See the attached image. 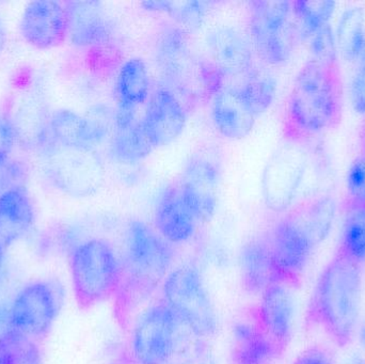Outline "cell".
Returning <instances> with one entry per match:
<instances>
[{
  "label": "cell",
  "instance_id": "6da1fadb",
  "mask_svg": "<svg viewBox=\"0 0 365 364\" xmlns=\"http://www.w3.org/2000/svg\"><path fill=\"white\" fill-rule=\"evenodd\" d=\"M361 303V264L336 251L313 288L307 325L323 331L338 348H346L357 331Z\"/></svg>",
  "mask_w": 365,
  "mask_h": 364
},
{
  "label": "cell",
  "instance_id": "7a4b0ae2",
  "mask_svg": "<svg viewBox=\"0 0 365 364\" xmlns=\"http://www.w3.org/2000/svg\"><path fill=\"white\" fill-rule=\"evenodd\" d=\"M343 87L339 61L309 58L296 76L287 117L297 136L312 137L338 125L342 118Z\"/></svg>",
  "mask_w": 365,
  "mask_h": 364
},
{
  "label": "cell",
  "instance_id": "3957f363",
  "mask_svg": "<svg viewBox=\"0 0 365 364\" xmlns=\"http://www.w3.org/2000/svg\"><path fill=\"white\" fill-rule=\"evenodd\" d=\"M173 259V246L158 231L141 220L130 222L117 293L122 318L164 284Z\"/></svg>",
  "mask_w": 365,
  "mask_h": 364
},
{
  "label": "cell",
  "instance_id": "277c9868",
  "mask_svg": "<svg viewBox=\"0 0 365 364\" xmlns=\"http://www.w3.org/2000/svg\"><path fill=\"white\" fill-rule=\"evenodd\" d=\"M155 53L160 74L175 93L190 98L210 93L214 96L222 88L218 87L221 75L210 62L200 61L193 55L186 31L181 28H165L158 36Z\"/></svg>",
  "mask_w": 365,
  "mask_h": 364
},
{
  "label": "cell",
  "instance_id": "5b68a950",
  "mask_svg": "<svg viewBox=\"0 0 365 364\" xmlns=\"http://www.w3.org/2000/svg\"><path fill=\"white\" fill-rule=\"evenodd\" d=\"M71 279L79 307H93L117 295L121 284V260L108 241L88 239L73 250Z\"/></svg>",
  "mask_w": 365,
  "mask_h": 364
},
{
  "label": "cell",
  "instance_id": "8992f818",
  "mask_svg": "<svg viewBox=\"0 0 365 364\" xmlns=\"http://www.w3.org/2000/svg\"><path fill=\"white\" fill-rule=\"evenodd\" d=\"M47 179L73 198L96 196L106 181V168L96 149L62 147L49 140L42 149Z\"/></svg>",
  "mask_w": 365,
  "mask_h": 364
},
{
  "label": "cell",
  "instance_id": "52a82bcc",
  "mask_svg": "<svg viewBox=\"0 0 365 364\" xmlns=\"http://www.w3.org/2000/svg\"><path fill=\"white\" fill-rule=\"evenodd\" d=\"M165 303L180 322L197 337L210 338L218 331V318L203 277L197 267L180 265L163 284Z\"/></svg>",
  "mask_w": 365,
  "mask_h": 364
},
{
  "label": "cell",
  "instance_id": "ba28073f",
  "mask_svg": "<svg viewBox=\"0 0 365 364\" xmlns=\"http://www.w3.org/2000/svg\"><path fill=\"white\" fill-rule=\"evenodd\" d=\"M309 152L297 139L281 143L266 162L262 173L264 204L272 213L289 211L297 198L308 170Z\"/></svg>",
  "mask_w": 365,
  "mask_h": 364
},
{
  "label": "cell",
  "instance_id": "9c48e42d",
  "mask_svg": "<svg viewBox=\"0 0 365 364\" xmlns=\"http://www.w3.org/2000/svg\"><path fill=\"white\" fill-rule=\"evenodd\" d=\"M251 44L267 66H282L291 59L295 32L291 24L292 2L257 0L250 2Z\"/></svg>",
  "mask_w": 365,
  "mask_h": 364
},
{
  "label": "cell",
  "instance_id": "30bf717a",
  "mask_svg": "<svg viewBox=\"0 0 365 364\" xmlns=\"http://www.w3.org/2000/svg\"><path fill=\"white\" fill-rule=\"evenodd\" d=\"M279 284L299 286L317 247L302 214L279 220L267 237Z\"/></svg>",
  "mask_w": 365,
  "mask_h": 364
},
{
  "label": "cell",
  "instance_id": "8fae6325",
  "mask_svg": "<svg viewBox=\"0 0 365 364\" xmlns=\"http://www.w3.org/2000/svg\"><path fill=\"white\" fill-rule=\"evenodd\" d=\"M180 320L165 301L148 308L133 329L132 355L138 364H167L178 345Z\"/></svg>",
  "mask_w": 365,
  "mask_h": 364
},
{
  "label": "cell",
  "instance_id": "7c38bea8",
  "mask_svg": "<svg viewBox=\"0 0 365 364\" xmlns=\"http://www.w3.org/2000/svg\"><path fill=\"white\" fill-rule=\"evenodd\" d=\"M61 293L48 281H36L24 286L9 305L11 331L28 337L48 333L59 314Z\"/></svg>",
  "mask_w": 365,
  "mask_h": 364
},
{
  "label": "cell",
  "instance_id": "4fadbf2b",
  "mask_svg": "<svg viewBox=\"0 0 365 364\" xmlns=\"http://www.w3.org/2000/svg\"><path fill=\"white\" fill-rule=\"evenodd\" d=\"M220 183V165L214 158L195 154L185 165L178 188L197 224L214 217L218 207Z\"/></svg>",
  "mask_w": 365,
  "mask_h": 364
},
{
  "label": "cell",
  "instance_id": "5bb4252c",
  "mask_svg": "<svg viewBox=\"0 0 365 364\" xmlns=\"http://www.w3.org/2000/svg\"><path fill=\"white\" fill-rule=\"evenodd\" d=\"M19 32L24 40L38 49L59 46L68 38L66 11L64 2L36 0L26 6Z\"/></svg>",
  "mask_w": 365,
  "mask_h": 364
},
{
  "label": "cell",
  "instance_id": "9a60e30c",
  "mask_svg": "<svg viewBox=\"0 0 365 364\" xmlns=\"http://www.w3.org/2000/svg\"><path fill=\"white\" fill-rule=\"evenodd\" d=\"M253 320L284 353L291 342L295 321V301L291 288L282 284L268 286L252 312Z\"/></svg>",
  "mask_w": 365,
  "mask_h": 364
},
{
  "label": "cell",
  "instance_id": "2e32d148",
  "mask_svg": "<svg viewBox=\"0 0 365 364\" xmlns=\"http://www.w3.org/2000/svg\"><path fill=\"white\" fill-rule=\"evenodd\" d=\"M154 149L175 142L184 132L187 113L179 96L167 87L156 90L141 118Z\"/></svg>",
  "mask_w": 365,
  "mask_h": 364
},
{
  "label": "cell",
  "instance_id": "e0dca14e",
  "mask_svg": "<svg viewBox=\"0 0 365 364\" xmlns=\"http://www.w3.org/2000/svg\"><path fill=\"white\" fill-rule=\"evenodd\" d=\"M205 45L208 62L221 76H245L255 66L251 41L235 28H215L206 36Z\"/></svg>",
  "mask_w": 365,
  "mask_h": 364
},
{
  "label": "cell",
  "instance_id": "ac0fdd59",
  "mask_svg": "<svg viewBox=\"0 0 365 364\" xmlns=\"http://www.w3.org/2000/svg\"><path fill=\"white\" fill-rule=\"evenodd\" d=\"M68 38L78 48H93L109 42L113 25L100 1L64 2Z\"/></svg>",
  "mask_w": 365,
  "mask_h": 364
},
{
  "label": "cell",
  "instance_id": "d6986e66",
  "mask_svg": "<svg viewBox=\"0 0 365 364\" xmlns=\"http://www.w3.org/2000/svg\"><path fill=\"white\" fill-rule=\"evenodd\" d=\"M49 140L62 147L96 149L107 136V128L93 118L70 109L53 111L49 117Z\"/></svg>",
  "mask_w": 365,
  "mask_h": 364
},
{
  "label": "cell",
  "instance_id": "ffe728a7",
  "mask_svg": "<svg viewBox=\"0 0 365 364\" xmlns=\"http://www.w3.org/2000/svg\"><path fill=\"white\" fill-rule=\"evenodd\" d=\"M212 119L221 136L240 140L252 132L257 117L245 102L240 88L222 87L212 96Z\"/></svg>",
  "mask_w": 365,
  "mask_h": 364
},
{
  "label": "cell",
  "instance_id": "44dd1931",
  "mask_svg": "<svg viewBox=\"0 0 365 364\" xmlns=\"http://www.w3.org/2000/svg\"><path fill=\"white\" fill-rule=\"evenodd\" d=\"M34 222V204L24 184L0 194V247L8 251L28 234Z\"/></svg>",
  "mask_w": 365,
  "mask_h": 364
},
{
  "label": "cell",
  "instance_id": "7402d4cb",
  "mask_svg": "<svg viewBox=\"0 0 365 364\" xmlns=\"http://www.w3.org/2000/svg\"><path fill=\"white\" fill-rule=\"evenodd\" d=\"M154 147L145 132L136 110L118 108L115 130L110 145V154L115 162L135 165L149 157Z\"/></svg>",
  "mask_w": 365,
  "mask_h": 364
},
{
  "label": "cell",
  "instance_id": "603a6c76",
  "mask_svg": "<svg viewBox=\"0 0 365 364\" xmlns=\"http://www.w3.org/2000/svg\"><path fill=\"white\" fill-rule=\"evenodd\" d=\"M197 224L182 201L178 185L165 189L156 205V231L171 245L182 244L193 236Z\"/></svg>",
  "mask_w": 365,
  "mask_h": 364
},
{
  "label": "cell",
  "instance_id": "cb8c5ba5",
  "mask_svg": "<svg viewBox=\"0 0 365 364\" xmlns=\"http://www.w3.org/2000/svg\"><path fill=\"white\" fill-rule=\"evenodd\" d=\"M240 269L242 286L251 294H262L268 286L279 284L267 237L251 239L242 246Z\"/></svg>",
  "mask_w": 365,
  "mask_h": 364
},
{
  "label": "cell",
  "instance_id": "d4e9b609",
  "mask_svg": "<svg viewBox=\"0 0 365 364\" xmlns=\"http://www.w3.org/2000/svg\"><path fill=\"white\" fill-rule=\"evenodd\" d=\"M282 354L253 318L234 325L232 331L234 364H269Z\"/></svg>",
  "mask_w": 365,
  "mask_h": 364
},
{
  "label": "cell",
  "instance_id": "484cf974",
  "mask_svg": "<svg viewBox=\"0 0 365 364\" xmlns=\"http://www.w3.org/2000/svg\"><path fill=\"white\" fill-rule=\"evenodd\" d=\"M150 81L147 64L141 58L126 60L118 73L115 93L118 108L136 110L149 98Z\"/></svg>",
  "mask_w": 365,
  "mask_h": 364
},
{
  "label": "cell",
  "instance_id": "4316f807",
  "mask_svg": "<svg viewBox=\"0 0 365 364\" xmlns=\"http://www.w3.org/2000/svg\"><path fill=\"white\" fill-rule=\"evenodd\" d=\"M278 83L272 71L266 66H253L245 75L240 93L255 117L263 115L274 104Z\"/></svg>",
  "mask_w": 365,
  "mask_h": 364
},
{
  "label": "cell",
  "instance_id": "83f0119b",
  "mask_svg": "<svg viewBox=\"0 0 365 364\" xmlns=\"http://www.w3.org/2000/svg\"><path fill=\"white\" fill-rule=\"evenodd\" d=\"M365 13L360 6L343 12L336 28V42L343 59L349 62L359 60L365 42Z\"/></svg>",
  "mask_w": 365,
  "mask_h": 364
},
{
  "label": "cell",
  "instance_id": "f1b7e54d",
  "mask_svg": "<svg viewBox=\"0 0 365 364\" xmlns=\"http://www.w3.org/2000/svg\"><path fill=\"white\" fill-rule=\"evenodd\" d=\"M210 2L197 1H145L141 6L151 12L165 13L184 31H195L200 29L210 12Z\"/></svg>",
  "mask_w": 365,
  "mask_h": 364
},
{
  "label": "cell",
  "instance_id": "f546056e",
  "mask_svg": "<svg viewBox=\"0 0 365 364\" xmlns=\"http://www.w3.org/2000/svg\"><path fill=\"white\" fill-rule=\"evenodd\" d=\"M338 204L331 196H322L311 201L300 212L315 244L319 245L329 236L336 222Z\"/></svg>",
  "mask_w": 365,
  "mask_h": 364
},
{
  "label": "cell",
  "instance_id": "4dcf8cb0",
  "mask_svg": "<svg viewBox=\"0 0 365 364\" xmlns=\"http://www.w3.org/2000/svg\"><path fill=\"white\" fill-rule=\"evenodd\" d=\"M338 251L359 264L365 263V204H351L349 207Z\"/></svg>",
  "mask_w": 365,
  "mask_h": 364
},
{
  "label": "cell",
  "instance_id": "1f68e13d",
  "mask_svg": "<svg viewBox=\"0 0 365 364\" xmlns=\"http://www.w3.org/2000/svg\"><path fill=\"white\" fill-rule=\"evenodd\" d=\"M336 4L329 0H297L292 2V13L299 23V36L312 38L319 29L329 25Z\"/></svg>",
  "mask_w": 365,
  "mask_h": 364
},
{
  "label": "cell",
  "instance_id": "d6a6232c",
  "mask_svg": "<svg viewBox=\"0 0 365 364\" xmlns=\"http://www.w3.org/2000/svg\"><path fill=\"white\" fill-rule=\"evenodd\" d=\"M0 364H43L36 339L8 331L0 335Z\"/></svg>",
  "mask_w": 365,
  "mask_h": 364
},
{
  "label": "cell",
  "instance_id": "836d02e7",
  "mask_svg": "<svg viewBox=\"0 0 365 364\" xmlns=\"http://www.w3.org/2000/svg\"><path fill=\"white\" fill-rule=\"evenodd\" d=\"M336 36L331 26L326 25L311 38L310 57L322 61H339Z\"/></svg>",
  "mask_w": 365,
  "mask_h": 364
},
{
  "label": "cell",
  "instance_id": "e575fe53",
  "mask_svg": "<svg viewBox=\"0 0 365 364\" xmlns=\"http://www.w3.org/2000/svg\"><path fill=\"white\" fill-rule=\"evenodd\" d=\"M346 189L351 204H365V157L356 158L346 175Z\"/></svg>",
  "mask_w": 365,
  "mask_h": 364
},
{
  "label": "cell",
  "instance_id": "d590c367",
  "mask_svg": "<svg viewBox=\"0 0 365 364\" xmlns=\"http://www.w3.org/2000/svg\"><path fill=\"white\" fill-rule=\"evenodd\" d=\"M9 154L0 147V194L13 186L23 185L19 182L23 173L10 160Z\"/></svg>",
  "mask_w": 365,
  "mask_h": 364
},
{
  "label": "cell",
  "instance_id": "8d00e7d4",
  "mask_svg": "<svg viewBox=\"0 0 365 364\" xmlns=\"http://www.w3.org/2000/svg\"><path fill=\"white\" fill-rule=\"evenodd\" d=\"M349 100L358 115H365V66L359 64L349 85Z\"/></svg>",
  "mask_w": 365,
  "mask_h": 364
},
{
  "label": "cell",
  "instance_id": "74e56055",
  "mask_svg": "<svg viewBox=\"0 0 365 364\" xmlns=\"http://www.w3.org/2000/svg\"><path fill=\"white\" fill-rule=\"evenodd\" d=\"M293 364H336L334 355L323 346H311L296 358Z\"/></svg>",
  "mask_w": 365,
  "mask_h": 364
},
{
  "label": "cell",
  "instance_id": "f35d334b",
  "mask_svg": "<svg viewBox=\"0 0 365 364\" xmlns=\"http://www.w3.org/2000/svg\"><path fill=\"white\" fill-rule=\"evenodd\" d=\"M19 141L14 122L4 115H0V147L10 153Z\"/></svg>",
  "mask_w": 365,
  "mask_h": 364
},
{
  "label": "cell",
  "instance_id": "ab89813d",
  "mask_svg": "<svg viewBox=\"0 0 365 364\" xmlns=\"http://www.w3.org/2000/svg\"><path fill=\"white\" fill-rule=\"evenodd\" d=\"M11 331L10 327V309L9 306H0V335Z\"/></svg>",
  "mask_w": 365,
  "mask_h": 364
},
{
  "label": "cell",
  "instance_id": "60d3db41",
  "mask_svg": "<svg viewBox=\"0 0 365 364\" xmlns=\"http://www.w3.org/2000/svg\"><path fill=\"white\" fill-rule=\"evenodd\" d=\"M6 265H8V261H6V250L0 247V286H1L4 280H6V271H8Z\"/></svg>",
  "mask_w": 365,
  "mask_h": 364
},
{
  "label": "cell",
  "instance_id": "b9f144b4",
  "mask_svg": "<svg viewBox=\"0 0 365 364\" xmlns=\"http://www.w3.org/2000/svg\"><path fill=\"white\" fill-rule=\"evenodd\" d=\"M6 41H8V32H6V25H4L2 19H0V53L6 47Z\"/></svg>",
  "mask_w": 365,
  "mask_h": 364
},
{
  "label": "cell",
  "instance_id": "7bdbcfd3",
  "mask_svg": "<svg viewBox=\"0 0 365 364\" xmlns=\"http://www.w3.org/2000/svg\"><path fill=\"white\" fill-rule=\"evenodd\" d=\"M358 338H359L360 345L365 350V320L362 323L361 326H360Z\"/></svg>",
  "mask_w": 365,
  "mask_h": 364
},
{
  "label": "cell",
  "instance_id": "ee69618b",
  "mask_svg": "<svg viewBox=\"0 0 365 364\" xmlns=\"http://www.w3.org/2000/svg\"><path fill=\"white\" fill-rule=\"evenodd\" d=\"M199 364H216L215 361L212 360V357H205L203 360L201 361Z\"/></svg>",
  "mask_w": 365,
  "mask_h": 364
},
{
  "label": "cell",
  "instance_id": "f6af8a7d",
  "mask_svg": "<svg viewBox=\"0 0 365 364\" xmlns=\"http://www.w3.org/2000/svg\"><path fill=\"white\" fill-rule=\"evenodd\" d=\"M351 364H365V359L364 358H357L356 360H354Z\"/></svg>",
  "mask_w": 365,
  "mask_h": 364
},
{
  "label": "cell",
  "instance_id": "bcb514c9",
  "mask_svg": "<svg viewBox=\"0 0 365 364\" xmlns=\"http://www.w3.org/2000/svg\"><path fill=\"white\" fill-rule=\"evenodd\" d=\"M364 156L365 157V136H364Z\"/></svg>",
  "mask_w": 365,
  "mask_h": 364
}]
</instances>
